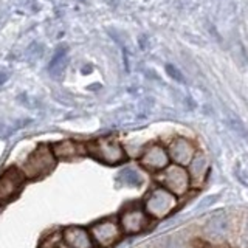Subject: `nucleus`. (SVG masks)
Here are the masks:
<instances>
[{"label":"nucleus","mask_w":248,"mask_h":248,"mask_svg":"<svg viewBox=\"0 0 248 248\" xmlns=\"http://www.w3.org/2000/svg\"><path fill=\"white\" fill-rule=\"evenodd\" d=\"M85 151L96 161L103 165H121L127 160V154L124 147L112 138H96L85 143Z\"/></svg>","instance_id":"nucleus-1"},{"label":"nucleus","mask_w":248,"mask_h":248,"mask_svg":"<svg viewBox=\"0 0 248 248\" xmlns=\"http://www.w3.org/2000/svg\"><path fill=\"white\" fill-rule=\"evenodd\" d=\"M56 157L51 151V146L48 144H39L36 149L28 155L22 166V172L25 178H42L48 175L56 166Z\"/></svg>","instance_id":"nucleus-2"},{"label":"nucleus","mask_w":248,"mask_h":248,"mask_svg":"<svg viewBox=\"0 0 248 248\" xmlns=\"http://www.w3.org/2000/svg\"><path fill=\"white\" fill-rule=\"evenodd\" d=\"M177 206V197L165 188L152 189L144 200V213L154 219H165Z\"/></svg>","instance_id":"nucleus-3"},{"label":"nucleus","mask_w":248,"mask_h":248,"mask_svg":"<svg viewBox=\"0 0 248 248\" xmlns=\"http://www.w3.org/2000/svg\"><path fill=\"white\" fill-rule=\"evenodd\" d=\"M157 180L160 182L161 188L172 192L175 197L183 196L188 192L191 185V175L188 169L178 165H169L163 170H160L157 175Z\"/></svg>","instance_id":"nucleus-4"},{"label":"nucleus","mask_w":248,"mask_h":248,"mask_svg":"<svg viewBox=\"0 0 248 248\" xmlns=\"http://www.w3.org/2000/svg\"><path fill=\"white\" fill-rule=\"evenodd\" d=\"M89 231L93 244L98 248H112L116 242H120L123 234L118 222L113 219H103L93 223Z\"/></svg>","instance_id":"nucleus-5"},{"label":"nucleus","mask_w":248,"mask_h":248,"mask_svg":"<svg viewBox=\"0 0 248 248\" xmlns=\"http://www.w3.org/2000/svg\"><path fill=\"white\" fill-rule=\"evenodd\" d=\"M118 225L121 231L126 232V234H138V232L149 227V216L140 206H127L120 214Z\"/></svg>","instance_id":"nucleus-6"},{"label":"nucleus","mask_w":248,"mask_h":248,"mask_svg":"<svg viewBox=\"0 0 248 248\" xmlns=\"http://www.w3.org/2000/svg\"><path fill=\"white\" fill-rule=\"evenodd\" d=\"M25 175L19 168H8L5 172L0 175V202H8L14 199L20 192L23 183H25Z\"/></svg>","instance_id":"nucleus-7"},{"label":"nucleus","mask_w":248,"mask_h":248,"mask_svg":"<svg viewBox=\"0 0 248 248\" xmlns=\"http://www.w3.org/2000/svg\"><path fill=\"white\" fill-rule=\"evenodd\" d=\"M169 155L168 151L161 144H149L143 151L140 157V165L151 172H160L165 168L169 166Z\"/></svg>","instance_id":"nucleus-8"},{"label":"nucleus","mask_w":248,"mask_h":248,"mask_svg":"<svg viewBox=\"0 0 248 248\" xmlns=\"http://www.w3.org/2000/svg\"><path fill=\"white\" fill-rule=\"evenodd\" d=\"M169 160L178 166H189L192 160L196 158V146L186 138H175L168 147Z\"/></svg>","instance_id":"nucleus-9"},{"label":"nucleus","mask_w":248,"mask_h":248,"mask_svg":"<svg viewBox=\"0 0 248 248\" xmlns=\"http://www.w3.org/2000/svg\"><path fill=\"white\" fill-rule=\"evenodd\" d=\"M62 240L70 248H95L90 231L84 227H78V225L65 227L62 230Z\"/></svg>","instance_id":"nucleus-10"},{"label":"nucleus","mask_w":248,"mask_h":248,"mask_svg":"<svg viewBox=\"0 0 248 248\" xmlns=\"http://www.w3.org/2000/svg\"><path fill=\"white\" fill-rule=\"evenodd\" d=\"M51 151L56 160H72L87 154L85 143L75 141V140H62V141L54 143L51 146Z\"/></svg>","instance_id":"nucleus-11"},{"label":"nucleus","mask_w":248,"mask_h":248,"mask_svg":"<svg viewBox=\"0 0 248 248\" xmlns=\"http://www.w3.org/2000/svg\"><path fill=\"white\" fill-rule=\"evenodd\" d=\"M37 248H59V247L56 245V239L54 237H46L42 240L41 245H39Z\"/></svg>","instance_id":"nucleus-12"}]
</instances>
